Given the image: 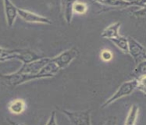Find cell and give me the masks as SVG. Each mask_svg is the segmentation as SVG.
Wrapping results in <instances>:
<instances>
[{
	"label": "cell",
	"mask_w": 146,
	"mask_h": 125,
	"mask_svg": "<svg viewBox=\"0 0 146 125\" xmlns=\"http://www.w3.org/2000/svg\"><path fill=\"white\" fill-rule=\"evenodd\" d=\"M99 6H103L106 9L103 11H108L110 9H122L130 6H141L145 7L146 3L142 1H96L94 2Z\"/></svg>",
	"instance_id": "5b68a950"
},
{
	"label": "cell",
	"mask_w": 146,
	"mask_h": 125,
	"mask_svg": "<svg viewBox=\"0 0 146 125\" xmlns=\"http://www.w3.org/2000/svg\"><path fill=\"white\" fill-rule=\"evenodd\" d=\"M50 57H44L39 60L33 61L29 63H24L17 72L21 73V74H37L43 68V66L46 65L50 61Z\"/></svg>",
	"instance_id": "ba28073f"
},
{
	"label": "cell",
	"mask_w": 146,
	"mask_h": 125,
	"mask_svg": "<svg viewBox=\"0 0 146 125\" xmlns=\"http://www.w3.org/2000/svg\"><path fill=\"white\" fill-rule=\"evenodd\" d=\"M116 118L115 116H112L103 125H116Z\"/></svg>",
	"instance_id": "ffe728a7"
},
{
	"label": "cell",
	"mask_w": 146,
	"mask_h": 125,
	"mask_svg": "<svg viewBox=\"0 0 146 125\" xmlns=\"http://www.w3.org/2000/svg\"><path fill=\"white\" fill-rule=\"evenodd\" d=\"M1 65H2V63H1V62H0V66H1Z\"/></svg>",
	"instance_id": "7402d4cb"
},
{
	"label": "cell",
	"mask_w": 146,
	"mask_h": 125,
	"mask_svg": "<svg viewBox=\"0 0 146 125\" xmlns=\"http://www.w3.org/2000/svg\"><path fill=\"white\" fill-rule=\"evenodd\" d=\"M128 42V54L131 56L136 64L145 61V49L143 45L132 37L127 38Z\"/></svg>",
	"instance_id": "8992f818"
},
{
	"label": "cell",
	"mask_w": 146,
	"mask_h": 125,
	"mask_svg": "<svg viewBox=\"0 0 146 125\" xmlns=\"http://www.w3.org/2000/svg\"><path fill=\"white\" fill-rule=\"evenodd\" d=\"M139 108L137 105H132L129 110L124 125H135L137 122Z\"/></svg>",
	"instance_id": "5bb4252c"
},
{
	"label": "cell",
	"mask_w": 146,
	"mask_h": 125,
	"mask_svg": "<svg viewBox=\"0 0 146 125\" xmlns=\"http://www.w3.org/2000/svg\"><path fill=\"white\" fill-rule=\"evenodd\" d=\"M78 56H79V49L77 47L74 46L67 50L63 51L61 53L57 55L56 57L51 58V60L54 63H56L61 70L63 69H65L66 66H68L72 61L75 60Z\"/></svg>",
	"instance_id": "277c9868"
},
{
	"label": "cell",
	"mask_w": 146,
	"mask_h": 125,
	"mask_svg": "<svg viewBox=\"0 0 146 125\" xmlns=\"http://www.w3.org/2000/svg\"><path fill=\"white\" fill-rule=\"evenodd\" d=\"M146 73V62L145 61H142L137 63L135 68L133 70V73L131 74V76L134 78V79H139V78H142L145 76Z\"/></svg>",
	"instance_id": "2e32d148"
},
{
	"label": "cell",
	"mask_w": 146,
	"mask_h": 125,
	"mask_svg": "<svg viewBox=\"0 0 146 125\" xmlns=\"http://www.w3.org/2000/svg\"><path fill=\"white\" fill-rule=\"evenodd\" d=\"M4 5V12L6 17V21L7 26L9 27H13V24L15 23L17 17L18 16L17 7L15 6L10 1H3Z\"/></svg>",
	"instance_id": "30bf717a"
},
{
	"label": "cell",
	"mask_w": 146,
	"mask_h": 125,
	"mask_svg": "<svg viewBox=\"0 0 146 125\" xmlns=\"http://www.w3.org/2000/svg\"><path fill=\"white\" fill-rule=\"evenodd\" d=\"M101 58L102 60L105 61V62H108V61H110L113 58V53L110 50L105 49V50L102 51Z\"/></svg>",
	"instance_id": "ac0fdd59"
},
{
	"label": "cell",
	"mask_w": 146,
	"mask_h": 125,
	"mask_svg": "<svg viewBox=\"0 0 146 125\" xmlns=\"http://www.w3.org/2000/svg\"><path fill=\"white\" fill-rule=\"evenodd\" d=\"M137 80L136 79H133V80L123 82L117 88L116 92L111 95L107 100H106L104 103L102 105L101 108L103 109V108L107 107L113 103L114 102H116V100H118L119 98H122L123 97H125V96L130 95L131 93L134 92V90L137 89Z\"/></svg>",
	"instance_id": "6da1fadb"
},
{
	"label": "cell",
	"mask_w": 146,
	"mask_h": 125,
	"mask_svg": "<svg viewBox=\"0 0 146 125\" xmlns=\"http://www.w3.org/2000/svg\"><path fill=\"white\" fill-rule=\"evenodd\" d=\"M18 16L27 23H35V24H51L52 21L48 18L38 15L37 13L31 12L27 9H21L17 7Z\"/></svg>",
	"instance_id": "9c48e42d"
},
{
	"label": "cell",
	"mask_w": 146,
	"mask_h": 125,
	"mask_svg": "<svg viewBox=\"0 0 146 125\" xmlns=\"http://www.w3.org/2000/svg\"><path fill=\"white\" fill-rule=\"evenodd\" d=\"M73 10H74V13H79V14H84L88 10V6L84 3L74 2Z\"/></svg>",
	"instance_id": "e0dca14e"
},
{
	"label": "cell",
	"mask_w": 146,
	"mask_h": 125,
	"mask_svg": "<svg viewBox=\"0 0 146 125\" xmlns=\"http://www.w3.org/2000/svg\"><path fill=\"white\" fill-rule=\"evenodd\" d=\"M56 115V111H52V112L51 113V115L50 116H49V118H48V122H47V124L45 125H57Z\"/></svg>",
	"instance_id": "d6986e66"
},
{
	"label": "cell",
	"mask_w": 146,
	"mask_h": 125,
	"mask_svg": "<svg viewBox=\"0 0 146 125\" xmlns=\"http://www.w3.org/2000/svg\"><path fill=\"white\" fill-rule=\"evenodd\" d=\"M110 41L113 42L114 45L117 46L124 53L128 54V42H127V38H126L124 36L119 35L118 37L115 38V39H110Z\"/></svg>",
	"instance_id": "9a60e30c"
},
{
	"label": "cell",
	"mask_w": 146,
	"mask_h": 125,
	"mask_svg": "<svg viewBox=\"0 0 146 125\" xmlns=\"http://www.w3.org/2000/svg\"><path fill=\"white\" fill-rule=\"evenodd\" d=\"M120 26H121L120 22H116V23L110 24V26L106 27L103 31L102 32L101 37L103 39H109V40L118 37L119 35H120L119 33Z\"/></svg>",
	"instance_id": "8fae6325"
},
{
	"label": "cell",
	"mask_w": 146,
	"mask_h": 125,
	"mask_svg": "<svg viewBox=\"0 0 146 125\" xmlns=\"http://www.w3.org/2000/svg\"><path fill=\"white\" fill-rule=\"evenodd\" d=\"M57 109L67 116L72 125H92L90 110L84 111H70L61 108Z\"/></svg>",
	"instance_id": "3957f363"
},
{
	"label": "cell",
	"mask_w": 146,
	"mask_h": 125,
	"mask_svg": "<svg viewBox=\"0 0 146 125\" xmlns=\"http://www.w3.org/2000/svg\"><path fill=\"white\" fill-rule=\"evenodd\" d=\"M0 78L3 80L7 86L17 87L23 84L31 81V80L41 79L40 76L37 74H21L18 72H14L8 74H0Z\"/></svg>",
	"instance_id": "7a4b0ae2"
},
{
	"label": "cell",
	"mask_w": 146,
	"mask_h": 125,
	"mask_svg": "<svg viewBox=\"0 0 146 125\" xmlns=\"http://www.w3.org/2000/svg\"><path fill=\"white\" fill-rule=\"evenodd\" d=\"M42 57H41L35 51L28 49H13V53L9 57V60H13V59L19 60L23 62V64H24L39 60Z\"/></svg>",
	"instance_id": "52a82bcc"
},
{
	"label": "cell",
	"mask_w": 146,
	"mask_h": 125,
	"mask_svg": "<svg viewBox=\"0 0 146 125\" xmlns=\"http://www.w3.org/2000/svg\"><path fill=\"white\" fill-rule=\"evenodd\" d=\"M6 121L9 123V125H24L23 124H21V123L16 122V121H13L12 120L9 119V118H6Z\"/></svg>",
	"instance_id": "44dd1931"
},
{
	"label": "cell",
	"mask_w": 146,
	"mask_h": 125,
	"mask_svg": "<svg viewBox=\"0 0 146 125\" xmlns=\"http://www.w3.org/2000/svg\"><path fill=\"white\" fill-rule=\"evenodd\" d=\"M63 5L62 8H63V17L65 21H66L67 24H70L72 21V18L74 15V10H73V4L74 2H69V1H63L61 3Z\"/></svg>",
	"instance_id": "4fadbf2b"
},
{
	"label": "cell",
	"mask_w": 146,
	"mask_h": 125,
	"mask_svg": "<svg viewBox=\"0 0 146 125\" xmlns=\"http://www.w3.org/2000/svg\"><path fill=\"white\" fill-rule=\"evenodd\" d=\"M8 109L9 112L14 114H21L26 109V103L23 99L17 98L9 102L8 104Z\"/></svg>",
	"instance_id": "7c38bea8"
}]
</instances>
